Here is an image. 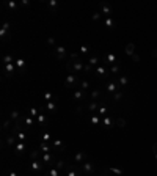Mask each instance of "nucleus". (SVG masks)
Instances as JSON below:
<instances>
[{
	"mask_svg": "<svg viewBox=\"0 0 157 176\" xmlns=\"http://www.w3.org/2000/svg\"><path fill=\"white\" fill-rule=\"evenodd\" d=\"M83 66H85V61L78 58L77 52L69 53V61L66 63V69L69 71V74H80L83 71Z\"/></svg>",
	"mask_w": 157,
	"mask_h": 176,
	"instance_id": "1",
	"label": "nucleus"
},
{
	"mask_svg": "<svg viewBox=\"0 0 157 176\" xmlns=\"http://www.w3.org/2000/svg\"><path fill=\"white\" fill-rule=\"evenodd\" d=\"M78 85H80V80L77 79L75 74H68L66 76V79H64V87H66V88L75 90V88H78Z\"/></svg>",
	"mask_w": 157,
	"mask_h": 176,
	"instance_id": "2",
	"label": "nucleus"
},
{
	"mask_svg": "<svg viewBox=\"0 0 157 176\" xmlns=\"http://www.w3.org/2000/svg\"><path fill=\"white\" fill-rule=\"evenodd\" d=\"M80 168H82V173L85 176H93V173H94V164H93V162H90V160L83 162V164L80 165Z\"/></svg>",
	"mask_w": 157,
	"mask_h": 176,
	"instance_id": "3",
	"label": "nucleus"
},
{
	"mask_svg": "<svg viewBox=\"0 0 157 176\" xmlns=\"http://www.w3.org/2000/svg\"><path fill=\"white\" fill-rule=\"evenodd\" d=\"M86 160H88V154H86L85 151H77V153H75V156H74V164H75V165L80 167L83 162H86Z\"/></svg>",
	"mask_w": 157,
	"mask_h": 176,
	"instance_id": "4",
	"label": "nucleus"
},
{
	"mask_svg": "<svg viewBox=\"0 0 157 176\" xmlns=\"http://www.w3.org/2000/svg\"><path fill=\"white\" fill-rule=\"evenodd\" d=\"M72 98H74V101H77V102H83V101L86 99V91H83L82 88H75L74 93H72Z\"/></svg>",
	"mask_w": 157,
	"mask_h": 176,
	"instance_id": "5",
	"label": "nucleus"
},
{
	"mask_svg": "<svg viewBox=\"0 0 157 176\" xmlns=\"http://www.w3.org/2000/svg\"><path fill=\"white\" fill-rule=\"evenodd\" d=\"M41 160H43V164H44V165H52V167H54V164L57 162L52 153H44V154L41 156Z\"/></svg>",
	"mask_w": 157,
	"mask_h": 176,
	"instance_id": "6",
	"label": "nucleus"
},
{
	"mask_svg": "<svg viewBox=\"0 0 157 176\" xmlns=\"http://www.w3.org/2000/svg\"><path fill=\"white\" fill-rule=\"evenodd\" d=\"M115 126H116V119H112L110 115L102 118V127H104V129H112V127H115Z\"/></svg>",
	"mask_w": 157,
	"mask_h": 176,
	"instance_id": "7",
	"label": "nucleus"
},
{
	"mask_svg": "<svg viewBox=\"0 0 157 176\" xmlns=\"http://www.w3.org/2000/svg\"><path fill=\"white\" fill-rule=\"evenodd\" d=\"M44 168V164H43V160H32V164H30V170L33 173H39V171H43Z\"/></svg>",
	"mask_w": 157,
	"mask_h": 176,
	"instance_id": "8",
	"label": "nucleus"
},
{
	"mask_svg": "<svg viewBox=\"0 0 157 176\" xmlns=\"http://www.w3.org/2000/svg\"><path fill=\"white\" fill-rule=\"evenodd\" d=\"M35 124H36V118H32L30 115H24V129L25 131H29Z\"/></svg>",
	"mask_w": 157,
	"mask_h": 176,
	"instance_id": "9",
	"label": "nucleus"
},
{
	"mask_svg": "<svg viewBox=\"0 0 157 176\" xmlns=\"http://www.w3.org/2000/svg\"><path fill=\"white\" fill-rule=\"evenodd\" d=\"M54 53H55V57H57L58 60H64V57H66L68 50H66V47H64V46H57L55 50H54Z\"/></svg>",
	"mask_w": 157,
	"mask_h": 176,
	"instance_id": "10",
	"label": "nucleus"
},
{
	"mask_svg": "<svg viewBox=\"0 0 157 176\" xmlns=\"http://www.w3.org/2000/svg\"><path fill=\"white\" fill-rule=\"evenodd\" d=\"M99 11L102 13V14H105V18H110L112 16V6L109 3H105V2L99 3Z\"/></svg>",
	"mask_w": 157,
	"mask_h": 176,
	"instance_id": "11",
	"label": "nucleus"
},
{
	"mask_svg": "<svg viewBox=\"0 0 157 176\" xmlns=\"http://www.w3.org/2000/svg\"><path fill=\"white\" fill-rule=\"evenodd\" d=\"M17 142H19V140H17V135L13 134V132L5 137V145H8V146H16Z\"/></svg>",
	"mask_w": 157,
	"mask_h": 176,
	"instance_id": "12",
	"label": "nucleus"
},
{
	"mask_svg": "<svg viewBox=\"0 0 157 176\" xmlns=\"http://www.w3.org/2000/svg\"><path fill=\"white\" fill-rule=\"evenodd\" d=\"M57 109H58V105H57V102H55V101L46 102V112H47L49 115H54V113H57Z\"/></svg>",
	"mask_w": 157,
	"mask_h": 176,
	"instance_id": "13",
	"label": "nucleus"
},
{
	"mask_svg": "<svg viewBox=\"0 0 157 176\" xmlns=\"http://www.w3.org/2000/svg\"><path fill=\"white\" fill-rule=\"evenodd\" d=\"M116 82H118V85H120V88L123 90V88H126L129 85V77L124 76V74H120V76H118V79H116Z\"/></svg>",
	"mask_w": 157,
	"mask_h": 176,
	"instance_id": "14",
	"label": "nucleus"
},
{
	"mask_svg": "<svg viewBox=\"0 0 157 176\" xmlns=\"http://www.w3.org/2000/svg\"><path fill=\"white\" fill-rule=\"evenodd\" d=\"M102 61H104V63H107L109 66L118 65V60H116V55H115V53H109V55H105Z\"/></svg>",
	"mask_w": 157,
	"mask_h": 176,
	"instance_id": "15",
	"label": "nucleus"
},
{
	"mask_svg": "<svg viewBox=\"0 0 157 176\" xmlns=\"http://www.w3.org/2000/svg\"><path fill=\"white\" fill-rule=\"evenodd\" d=\"M118 90H121V88H120V85H118L116 80H112V82L107 84V91H109L110 94H115Z\"/></svg>",
	"mask_w": 157,
	"mask_h": 176,
	"instance_id": "16",
	"label": "nucleus"
},
{
	"mask_svg": "<svg viewBox=\"0 0 157 176\" xmlns=\"http://www.w3.org/2000/svg\"><path fill=\"white\" fill-rule=\"evenodd\" d=\"M96 113H98L101 118H104V116H109V113H110V109H109V105H104V104H101Z\"/></svg>",
	"mask_w": 157,
	"mask_h": 176,
	"instance_id": "17",
	"label": "nucleus"
},
{
	"mask_svg": "<svg viewBox=\"0 0 157 176\" xmlns=\"http://www.w3.org/2000/svg\"><path fill=\"white\" fill-rule=\"evenodd\" d=\"M14 148H16V156H21V154H24L25 151H27V145H25V142H17Z\"/></svg>",
	"mask_w": 157,
	"mask_h": 176,
	"instance_id": "18",
	"label": "nucleus"
},
{
	"mask_svg": "<svg viewBox=\"0 0 157 176\" xmlns=\"http://www.w3.org/2000/svg\"><path fill=\"white\" fill-rule=\"evenodd\" d=\"M90 123L93 126H99V124H102V118L98 113H91L90 115Z\"/></svg>",
	"mask_w": 157,
	"mask_h": 176,
	"instance_id": "19",
	"label": "nucleus"
},
{
	"mask_svg": "<svg viewBox=\"0 0 157 176\" xmlns=\"http://www.w3.org/2000/svg\"><path fill=\"white\" fill-rule=\"evenodd\" d=\"M16 69H17V68H16V65L14 63H10V65H5V74L6 76H14V72H16Z\"/></svg>",
	"mask_w": 157,
	"mask_h": 176,
	"instance_id": "20",
	"label": "nucleus"
},
{
	"mask_svg": "<svg viewBox=\"0 0 157 176\" xmlns=\"http://www.w3.org/2000/svg\"><path fill=\"white\" fill-rule=\"evenodd\" d=\"M39 150H41L43 154H44V153H52V151H54V148H52V145L47 143V142H41V143H39Z\"/></svg>",
	"mask_w": 157,
	"mask_h": 176,
	"instance_id": "21",
	"label": "nucleus"
},
{
	"mask_svg": "<svg viewBox=\"0 0 157 176\" xmlns=\"http://www.w3.org/2000/svg\"><path fill=\"white\" fill-rule=\"evenodd\" d=\"M36 124L38 126H46L47 124V113H39L36 118Z\"/></svg>",
	"mask_w": 157,
	"mask_h": 176,
	"instance_id": "22",
	"label": "nucleus"
},
{
	"mask_svg": "<svg viewBox=\"0 0 157 176\" xmlns=\"http://www.w3.org/2000/svg\"><path fill=\"white\" fill-rule=\"evenodd\" d=\"M52 148H54V151H55V150H60V151H63V150H64V143H63V140H60V139H55L54 142H52Z\"/></svg>",
	"mask_w": 157,
	"mask_h": 176,
	"instance_id": "23",
	"label": "nucleus"
},
{
	"mask_svg": "<svg viewBox=\"0 0 157 176\" xmlns=\"http://www.w3.org/2000/svg\"><path fill=\"white\" fill-rule=\"evenodd\" d=\"M86 63H88L90 66H93V68H94V66H99V65H101V60H99L98 55H91V57L86 60Z\"/></svg>",
	"mask_w": 157,
	"mask_h": 176,
	"instance_id": "24",
	"label": "nucleus"
},
{
	"mask_svg": "<svg viewBox=\"0 0 157 176\" xmlns=\"http://www.w3.org/2000/svg\"><path fill=\"white\" fill-rule=\"evenodd\" d=\"M8 30H10V24H8V22H3L2 29H0V36H2L3 39H6V36H8Z\"/></svg>",
	"mask_w": 157,
	"mask_h": 176,
	"instance_id": "25",
	"label": "nucleus"
},
{
	"mask_svg": "<svg viewBox=\"0 0 157 176\" xmlns=\"http://www.w3.org/2000/svg\"><path fill=\"white\" fill-rule=\"evenodd\" d=\"M120 71H121L120 65H113V66H110V68H109L110 76H120Z\"/></svg>",
	"mask_w": 157,
	"mask_h": 176,
	"instance_id": "26",
	"label": "nucleus"
},
{
	"mask_svg": "<svg viewBox=\"0 0 157 176\" xmlns=\"http://www.w3.org/2000/svg\"><path fill=\"white\" fill-rule=\"evenodd\" d=\"M107 173H113V174H118V176H123L124 174V170L121 168H115V167H110V168H105Z\"/></svg>",
	"mask_w": 157,
	"mask_h": 176,
	"instance_id": "27",
	"label": "nucleus"
},
{
	"mask_svg": "<svg viewBox=\"0 0 157 176\" xmlns=\"http://www.w3.org/2000/svg\"><path fill=\"white\" fill-rule=\"evenodd\" d=\"M3 5H5L6 8H10V10H17V8L21 6V3H16L14 0H10V2H5Z\"/></svg>",
	"mask_w": 157,
	"mask_h": 176,
	"instance_id": "28",
	"label": "nucleus"
},
{
	"mask_svg": "<svg viewBox=\"0 0 157 176\" xmlns=\"http://www.w3.org/2000/svg\"><path fill=\"white\" fill-rule=\"evenodd\" d=\"M126 53H127V55H130V57L135 53V44H134V43H129V44L126 46Z\"/></svg>",
	"mask_w": 157,
	"mask_h": 176,
	"instance_id": "29",
	"label": "nucleus"
},
{
	"mask_svg": "<svg viewBox=\"0 0 157 176\" xmlns=\"http://www.w3.org/2000/svg\"><path fill=\"white\" fill-rule=\"evenodd\" d=\"M101 96H102L101 90H93V91H91V94H90V99H93V101H98V99H101Z\"/></svg>",
	"mask_w": 157,
	"mask_h": 176,
	"instance_id": "30",
	"label": "nucleus"
},
{
	"mask_svg": "<svg viewBox=\"0 0 157 176\" xmlns=\"http://www.w3.org/2000/svg\"><path fill=\"white\" fill-rule=\"evenodd\" d=\"M46 176H60V170H57L55 167H50V168H47Z\"/></svg>",
	"mask_w": 157,
	"mask_h": 176,
	"instance_id": "31",
	"label": "nucleus"
},
{
	"mask_svg": "<svg viewBox=\"0 0 157 176\" xmlns=\"http://www.w3.org/2000/svg\"><path fill=\"white\" fill-rule=\"evenodd\" d=\"M123 94H124L123 90H118V91L113 94V96H112V101H113V102H118L120 99H123Z\"/></svg>",
	"mask_w": 157,
	"mask_h": 176,
	"instance_id": "32",
	"label": "nucleus"
},
{
	"mask_svg": "<svg viewBox=\"0 0 157 176\" xmlns=\"http://www.w3.org/2000/svg\"><path fill=\"white\" fill-rule=\"evenodd\" d=\"M21 116H22V115H21V113H19L17 110H13V112L10 113V119L13 121V123H14V121H17V119H19Z\"/></svg>",
	"mask_w": 157,
	"mask_h": 176,
	"instance_id": "33",
	"label": "nucleus"
},
{
	"mask_svg": "<svg viewBox=\"0 0 157 176\" xmlns=\"http://www.w3.org/2000/svg\"><path fill=\"white\" fill-rule=\"evenodd\" d=\"M54 167H55L57 170H60V171H61L63 168H66V164H64V160H63V159H60V160H57L55 164H54Z\"/></svg>",
	"mask_w": 157,
	"mask_h": 176,
	"instance_id": "34",
	"label": "nucleus"
},
{
	"mask_svg": "<svg viewBox=\"0 0 157 176\" xmlns=\"http://www.w3.org/2000/svg\"><path fill=\"white\" fill-rule=\"evenodd\" d=\"M14 65H16V68H17L19 71H22L24 68H25V60H24V58H17V60L14 61Z\"/></svg>",
	"mask_w": 157,
	"mask_h": 176,
	"instance_id": "35",
	"label": "nucleus"
},
{
	"mask_svg": "<svg viewBox=\"0 0 157 176\" xmlns=\"http://www.w3.org/2000/svg\"><path fill=\"white\" fill-rule=\"evenodd\" d=\"M90 82H88V80H80V85H78V88H82L83 91H88L90 90Z\"/></svg>",
	"mask_w": 157,
	"mask_h": 176,
	"instance_id": "36",
	"label": "nucleus"
},
{
	"mask_svg": "<svg viewBox=\"0 0 157 176\" xmlns=\"http://www.w3.org/2000/svg\"><path fill=\"white\" fill-rule=\"evenodd\" d=\"M27 115H30L32 118H38V115H39V110H38V109H35V107H30Z\"/></svg>",
	"mask_w": 157,
	"mask_h": 176,
	"instance_id": "37",
	"label": "nucleus"
},
{
	"mask_svg": "<svg viewBox=\"0 0 157 176\" xmlns=\"http://www.w3.org/2000/svg\"><path fill=\"white\" fill-rule=\"evenodd\" d=\"M44 99H46V102L55 101V99H54V93H52V91H46V93H44Z\"/></svg>",
	"mask_w": 157,
	"mask_h": 176,
	"instance_id": "38",
	"label": "nucleus"
},
{
	"mask_svg": "<svg viewBox=\"0 0 157 176\" xmlns=\"http://www.w3.org/2000/svg\"><path fill=\"white\" fill-rule=\"evenodd\" d=\"M105 27H109V29H113V27H115V21L112 19V16L105 18Z\"/></svg>",
	"mask_w": 157,
	"mask_h": 176,
	"instance_id": "39",
	"label": "nucleus"
},
{
	"mask_svg": "<svg viewBox=\"0 0 157 176\" xmlns=\"http://www.w3.org/2000/svg\"><path fill=\"white\" fill-rule=\"evenodd\" d=\"M116 127H126V119L124 118H118L116 119Z\"/></svg>",
	"mask_w": 157,
	"mask_h": 176,
	"instance_id": "40",
	"label": "nucleus"
},
{
	"mask_svg": "<svg viewBox=\"0 0 157 176\" xmlns=\"http://www.w3.org/2000/svg\"><path fill=\"white\" fill-rule=\"evenodd\" d=\"M11 124H14L11 119H5V121H3V126H2V129H3V131H6L8 127H11Z\"/></svg>",
	"mask_w": 157,
	"mask_h": 176,
	"instance_id": "41",
	"label": "nucleus"
},
{
	"mask_svg": "<svg viewBox=\"0 0 157 176\" xmlns=\"http://www.w3.org/2000/svg\"><path fill=\"white\" fill-rule=\"evenodd\" d=\"M50 140H52L50 134H49V132H44V134H43V139H41V142H47V143H49Z\"/></svg>",
	"mask_w": 157,
	"mask_h": 176,
	"instance_id": "42",
	"label": "nucleus"
},
{
	"mask_svg": "<svg viewBox=\"0 0 157 176\" xmlns=\"http://www.w3.org/2000/svg\"><path fill=\"white\" fill-rule=\"evenodd\" d=\"M3 63H5V65H10V63H14V60H13L11 55H5V57H3Z\"/></svg>",
	"mask_w": 157,
	"mask_h": 176,
	"instance_id": "43",
	"label": "nucleus"
},
{
	"mask_svg": "<svg viewBox=\"0 0 157 176\" xmlns=\"http://www.w3.org/2000/svg\"><path fill=\"white\" fill-rule=\"evenodd\" d=\"M83 71H85L86 74H88V72H91V71H93V66H90V65H88V63L85 61V66H83Z\"/></svg>",
	"mask_w": 157,
	"mask_h": 176,
	"instance_id": "44",
	"label": "nucleus"
},
{
	"mask_svg": "<svg viewBox=\"0 0 157 176\" xmlns=\"http://www.w3.org/2000/svg\"><path fill=\"white\" fill-rule=\"evenodd\" d=\"M78 50H80V53H88L90 52V47L88 46H80V49H78Z\"/></svg>",
	"mask_w": 157,
	"mask_h": 176,
	"instance_id": "45",
	"label": "nucleus"
},
{
	"mask_svg": "<svg viewBox=\"0 0 157 176\" xmlns=\"http://www.w3.org/2000/svg\"><path fill=\"white\" fill-rule=\"evenodd\" d=\"M47 5H49L50 8H57V6H58V3L55 2V0H49V2H47Z\"/></svg>",
	"mask_w": 157,
	"mask_h": 176,
	"instance_id": "46",
	"label": "nucleus"
},
{
	"mask_svg": "<svg viewBox=\"0 0 157 176\" xmlns=\"http://www.w3.org/2000/svg\"><path fill=\"white\" fill-rule=\"evenodd\" d=\"M99 19H101V11H98V13L93 14V21H99Z\"/></svg>",
	"mask_w": 157,
	"mask_h": 176,
	"instance_id": "47",
	"label": "nucleus"
},
{
	"mask_svg": "<svg viewBox=\"0 0 157 176\" xmlns=\"http://www.w3.org/2000/svg\"><path fill=\"white\" fill-rule=\"evenodd\" d=\"M132 60H134L135 63H138V61H140V55H138V53H134V55H132Z\"/></svg>",
	"mask_w": 157,
	"mask_h": 176,
	"instance_id": "48",
	"label": "nucleus"
},
{
	"mask_svg": "<svg viewBox=\"0 0 157 176\" xmlns=\"http://www.w3.org/2000/svg\"><path fill=\"white\" fill-rule=\"evenodd\" d=\"M47 44H49V46H54V44H55V39H54V38H47Z\"/></svg>",
	"mask_w": 157,
	"mask_h": 176,
	"instance_id": "49",
	"label": "nucleus"
},
{
	"mask_svg": "<svg viewBox=\"0 0 157 176\" xmlns=\"http://www.w3.org/2000/svg\"><path fill=\"white\" fill-rule=\"evenodd\" d=\"M29 5H30L29 0H22V2H21V6H29Z\"/></svg>",
	"mask_w": 157,
	"mask_h": 176,
	"instance_id": "50",
	"label": "nucleus"
},
{
	"mask_svg": "<svg viewBox=\"0 0 157 176\" xmlns=\"http://www.w3.org/2000/svg\"><path fill=\"white\" fill-rule=\"evenodd\" d=\"M152 150L155 151V162H157V143H154V146H152Z\"/></svg>",
	"mask_w": 157,
	"mask_h": 176,
	"instance_id": "51",
	"label": "nucleus"
},
{
	"mask_svg": "<svg viewBox=\"0 0 157 176\" xmlns=\"http://www.w3.org/2000/svg\"><path fill=\"white\" fill-rule=\"evenodd\" d=\"M8 176H19V174H17L16 171H10V173H8Z\"/></svg>",
	"mask_w": 157,
	"mask_h": 176,
	"instance_id": "52",
	"label": "nucleus"
},
{
	"mask_svg": "<svg viewBox=\"0 0 157 176\" xmlns=\"http://www.w3.org/2000/svg\"><path fill=\"white\" fill-rule=\"evenodd\" d=\"M152 57H155V58H157V49H154V50H152Z\"/></svg>",
	"mask_w": 157,
	"mask_h": 176,
	"instance_id": "53",
	"label": "nucleus"
},
{
	"mask_svg": "<svg viewBox=\"0 0 157 176\" xmlns=\"http://www.w3.org/2000/svg\"><path fill=\"white\" fill-rule=\"evenodd\" d=\"M101 176H107V171H105V173H104V174H101Z\"/></svg>",
	"mask_w": 157,
	"mask_h": 176,
	"instance_id": "54",
	"label": "nucleus"
},
{
	"mask_svg": "<svg viewBox=\"0 0 157 176\" xmlns=\"http://www.w3.org/2000/svg\"><path fill=\"white\" fill-rule=\"evenodd\" d=\"M155 66H157V63H155Z\"/></svg>",
	"mask_w": 157,
	"mask_h": 176,
	"instance_id": "55",
	"label": "nucleus"
}]
</instances>
